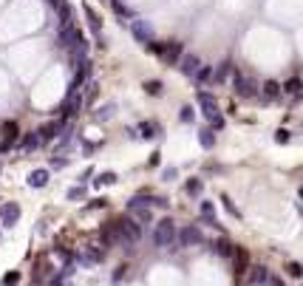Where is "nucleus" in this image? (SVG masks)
<instances>
[{
  "instance_id": "40",
  "label": "nucleus",
  "mask_w": 303,
  "mask_h": 286,
  "mask_svg": "<svg viewBox=\"0 0 303 286\" xmlns=\"http://www.w3.org/2000/svg\"><path fill=\"white\" fill-rule=\"evenodd\" d=\"M278 142H281V145H286V142H289V130H286V128H281V130H278Z\"/></svg>"
},
{
  "instance_id": "43",
  "label": "nucleus",
  "mask_w": 303,
  "mask_h": 286,
  "mask_svg": "<svg viewBox=\"0 0 303 286\" xmlns=\"http://www.w3.org/2000/svg\"><path fill=\"white\" fill-rule=\"evenodd\" d=\"M301 199H303V190H301Z\"/></svg>"
},
{
  "instance_id": "26",
  "label": "nucleus",
  "mask_w": 303,
  "mask_h": 286,
  "mask_svg": "<svg viewBox=\"0 0 303 286\" xmlns=\"http://www.w3.org/2000/svg\"><path fill=\"white\" fill-rule=\"evenodd\" d=\"M57 11H60V28H68V26H74V23H71V14H74V11H71V6H68V3H62V6H60Z\"/></svg>"
},
{
  "instance_id": "20",
  "label": "nucleus",
  "mask_w": 303,
  "mask_h": 286,
  "mask_svg": "<svg viewBox=\"0 0 303 286\" xmlns=\"http://www.w3.org/2000/svg\"><path fill=\"white\" fill-rule=\"evenodd\" d=\"M199 142H201V148H204V150H213V148H216V130H213V128H201Z\"/></svg>"
},
{
  "instance_id": "16",
  "label": "nucleus",
  "mask_w": 303,
  "mask_h": 286,
  "mask_svg": "<svg viewBox=\"0 0 303 286\" xmlns=\"http://www.w3.org/2000/svg\"><path fill=\"white\" fill-rule=\"evenodd\" d=\"M20 145V150H23V153H34L37 148H40V145H43V142H40V133H23V139H20L17 142Z\"/></svg>"
},
{
  "instance_id": "1",
  "label": "nucleus",
  "mask_w": 303,
  "mask_h": 286,
  "mask_svg": "<svg viewBox=\"0 0 303 286\" xmlns=\"http://www.w3.org/2000/svg\"><path fill=\"white\" fill-rule=\"evenodd\" d=\"M116 227H119V244L133 250L142 238V224H139L133 216H125V218H116Z\"/></svg>"
},
{
  "instance_id": "21",
  "label": "nucleus",
  "mask_w": 303,
  "mask_h": 286,
  "mask_svg": "<svg viewBox=\"0 0 303 286\" xmlns=\"http://www.w3.org/2000/svg\"><path fill=\"white\" fill-rule=\"evenodd\" d=\"M261 94L267 96V99H278V96H281V85H278L275 79H267V82L261 85Z\"/></svg>"
},
{
  "instance_id": "30",
  "label": "nucleus",
  "mask_w": 303,
  "mask_h": 286,
  "mask_svg": "<svg viewBox=\"0 0 303 286\" xmlns=\"http://www.w3.org/2000/svg\"><path fill=\"white\" fill-rule=\"evenodd\" d=\"M145 91L150 96H159V94H162V82H159V79H147V82H145Z\"/></svg>"
},
{
  "instance_id": "29",
  "label": "nucleus",
  "mask_w": 303,
  "mask_h": 286,
  "mask_svg": "<svg viewBox=\"0 0 303 286\" xmlns=\"http://www.w3.org/2000/svg\"><path fill=\"white\" fill-rule=\"evenodd\" d=\"M201 216L207 218L210 224H216V210H213V204H210V201H201Z\"/></svg>"
},
{
  "instance_id": "25",
  "label": "nucleus",
  "mask_w": 303,
  "mask_h": 286,
  "mask_svg": "<svg viewBox=\"0 0 303 286\" xmlns=\"http://www.w3.org/2000/svg\"><path fill=\"white\" fill-rule=\"evenodd\" d=\"M85 17H88V23H91V28H94V34H99V31H102V20H99V14H96L91 6H85Z\"/></svg>"
},
{
  "instance_id": "22",
  "label": "nucleus",
  "mask_w": 303,
  "mask_h": 286,
  "mask_svg": "<svg viewBox=\"0 0 303 286\" xmlns=\"http://www.w3.org/2000/svg\"><path fill=\"white\" fill-rule=\"evenodd\" d=\"M233 252H235V247L227 238H218L216 241V255H221V258H233Z\"/></svg>"
},
{
  "instance_id": "37",
  "label": "nucleus",
  "mask_w": 303,
  "mask_h": 286,
  "mask_svg": "<svg viewBox=\"0 0 303 286\" xmlns=\"http://www.w3.org/2000/svg\"><path fill=\"white\" fill-rule=\"evenodd\" d=\"M213 77V71L207 68V65H204V68H199V74H196V79H199V82H204V79H210Z\"/></svg>"
},
{
  "instance_id": "27",
  "label": "nucleus",
  "mask_w": 303,
  "mask_h": 286,
  "mask_svg": "<svg viewBox=\"0 0 303 286\" xmlns=\"http://www.w3.org/2000/svg\"><path fill=\"white\" fill-rule=\"evenodd\" d=\"M184 190H187V196H201V190H204V184H201V179H187V184H184Z\"/></svg>"
},
{
  "instance_id": "14",
  "label": "nucleus",
  "mask_w": 303,
  "mask_h": 286,
  "mask_svg": "<svg viewBox=\"0 0 303 286\" xmlns=\"http://www.w3.org/2000/svg\"><path fill=\"white\" fill-rule=\"evenodd\" d=\"M179 68H182V74H187V77H196L199 74V57L196 54H182V60H179Z\"/></svg>"
},
{
  "instance_id": "17",
  "label": "nucleus",
  "mask_w": 303,
  "mask_h": 286,
  "mask_svg": "<svg viewBox=\"0 0 303 286\" xmlns=\"http://www.w3.org/2000/svg\"><path fill=\"white\" fill-rule=\"evenodd\" d=\"M45 184H48V170H43V167L31 170V176H28V187L40 190V187H45Z\"/></svg>"
},
{
  "instance_id": "19",
  "label": "nucleus",
  "mask_w": 303,
  "mask_h": 286,
  "mask_svg": "<svg viewBox=\"0 0 303 286\" xmlns=\"http://www.w3.org/2000/svg\"><path fill=\"white\" fill-rule=\"evenodd\" d=\"M281 91H286L289 96H301V94H303V79H301V77L286 79L284 85H281Z\"/></svg>"
},
{
  "instance_id": "42",
  "label": "nucleus",
  "mask_w": 303,
  "mask_h": 286,
  "mask_svg": "<svg viewBox=\"0 0 303 286\" xmlns=\"http://www.w3.org/2000/svg\"><path fill=\"white\" fill-rule=\"evenodd\" d=\"M48 3H51L54 9H60V6H62V0H48Z\"/></svg>"
},
{
  "instance_id": "9",
  "label": "nucleus",
  "mask_w": 303,
  "mask_h": 286,
  "mask_svg": "<svg viewBox=\"0 0 303 286\" xmlns=\"http://www.w3.org/2000/svg\"><path fill=\"white\" fill-rule=\"evenodd\" d=\"M0 221L6 227H14L20 221V204L9 201V204H0Z\"/></svg>"
},
{
  "instance_id": "23",
  "label": "nucleus",
  "mask_w": 303,
  "mask_h": 286,
  "mask_svg": "<svg viewBox=\"0 0 303 286\" xmlns=\"http://www.w3.org/2000/svg\"><path fill=\"white\" fill-rule=\"evenodd\" d=\"M159 130H162V128H159L156 122H142V125H139V136H142V139H153Z\"/></svg>"
},
{
  "instance_id": "31",
  "label": "nucleus",
  "mask_w": 303,
  "mask_h": 286,
  "mask_svg": "<svg viewBox=\"0 0 303 286\" xmlns=\"http://www.w3.org/2000/svg\"><path fill=\"white\" fill-rule=\"evenodd\" d=\"M116 182V173H111V170H108V173H99V179H96V187H105V184H113Z\"/></svg>"
},
{
  "instance_id": "41",
  "label": "nucleus",
  "mask_w": 303,
  "mask_h": 286,
  "mask_svg": "<svg viewBox=\"0 0 303 286\" xmlns=\"http://www.w3.org/2000/svg\"><path fill=\"white\" fill-rule=\"evenodd\" d=\"M269 284H272V286H284V281H281L278 275H269Z\"/></svg>"
},
{
  "instance_id": "12",
  "label": "nucleus",
  "mask_w": 303,
  "mask_h": 286,
  "mask_svg": "<svg viewBox=\"0 0 303 286\" xmlns=\"http://www.w3.org/2000/svg\"><path fill=\"white\" fill-rule=\"evenodd\" d=\"M235 91H238V96H255V79L252 77H244V74H235Z\"/></svg>"
},
{
  "instance_id": "36",
  "label": "nucleus",
  "mask_w": 303,
  "mask_h": 286,
  "mask_svg": "<svg viewBox=\"0 0 303 286\" xmlns=\"http://www.w3.org/2000/svg\"><path fill=\"white\" fill-rule=\"evenodd\" d=\"M82 196H85V190H82V187H71V190H68V199H71V201L82 199Z\"/></svg>"
},
{
  "instance_id": "3",
  "label": "nucleus",
  "mask_w": 303,
  "mask_h": 286,
  "mask_svg": "<svg viewBox=\"0 0 303 286\" xmlns=\"http://www.w3.org/2000/svg\"><path fill=\"white\" fill-rule=\"evenodd\" d=\"M199 105H201V113L213 122V128H221V125H224V116L218 113V102H216V96H213V94L199 91Z\"/></svg>"
},
{
  "instance_id": "8",
  "label": "nucleus",
  "mask_w": 303,
  "mask_h": 286,
  "mask_svg": "<svg viewBox=\"0 0 303 286\" xmlns=\"http://www.w3.org/2000/svg\"><path fill=\"white\" fill-rule=\"evenodd\" d=\"M79 43H85V40H82V34H79L74 26L60 28V45H62V48H68V51H71V48H77Z\"/></svg>"
},
{
  "instance_id": "34",
  "label": "nucleus",
  "mask_w": 303,
  "mask_h": 286,
  "mask_svg": "<svg viewBox=\"0 0 303 286\" xmlns=\"http://www.w3.org/2000/svg\"><path fill=\"white\" fill-rule=\"evenodd\" d=\"M130 216L136 218V221H142V224H147V221H150V210H133V213H130Z\"/></svg>"
},
{
  "instance_id": "38",
  "label": "nucleus",
  "mask_w": 303,
  "mask_h": 286,
  "mask_svg": "<svg viewBox=\"0 0 303 286\" xmlns=\"http://www.w3.org/2000/svg\"><path fill=\"white\" fill-rule=\"evenodd\" d=\"M182 122H187V125L193 122V108H190V105H184V108H182Z\"/></svg>"
},
{
  "instance_id": "13",
  "label": "nucleus",
  "mask_w": 303,
  "mask_h": 286,
  "mask_svg": "<svg viewBox=\"0 0 303 286\" xmlns=\"http://www.w3.org/2000/svg\"><path fill=\"white\" fill-rule=\"evenodd\" d=\"M99 241H102L105 247H111V244H119V227H116V221H108V224L99 230Z\"/></svg>"
},
{
  "instance_id": "5",
  "label": "nucleus",
  "mask_w": 303,
  "mask_h": 286,
  "mask_svg": "<svg viewBox=\"0 0 303 286\" xmlns=\"http://www.w3.org/2000/svg\"><path fill=\"white\" fill-rule=\"evenodd\" d=\"M0 153H6V150H11L14 145L20 142V128L17 122H3V128H0Z\"/></svg>"
},
{
  "instance_id": "2",
  "label": "nucleus",
  "mask_w": 303,
  "mask_h": 286,
  "mask_svg": "<svg viewBox=\"0 0 303 286\" xmlns=\"http://www.w3.org/2000/svg\"><path fill=\"white\" fill-rule=\"evenodd\" d=\"M176 235H179V230H176L173 218H162V221H156V227H153V244L162 247V250L176 241Z\"/></svg>"
},
{
  "instance_id": "4",
  "label": "nucleus",
  "mask_w": 303,
  "mask_h": 286,
  "mask_svg": "<svg viewBox=\"0 0 303 286\" xmlns=\"http://www.w3.org/2000/svg\"><path fill=\"white\" fill-rule=\"evenodd\" d=\"M147 48L153 54H159L167 65H173V62L182 60V43H176V40H170V43H150Z\"/></svg>"
},
{
  "instance_id": "15",
  "label": "nucleus",
  "mask_w": 303,
  "mask_h": 286,
  "mask_svg": "<svg viewBox=\"0 0 303 286\" xmlns=\"http://www.w3.org/2000/svg\"><path fill=\"white\" fill-rule=\"evenodd\" d=\"M102 258H105V250H99V247H85V250H82V255H79V261H82V264H88V267L102 264Z\"/></svg>"
},
{
  "instance_id": "39",
  "label": "nucleus",
  "mask_w": 303,
  "mask_h": 286,
  "mask_svg": "<svg viewBox=\"0 0 303 286\" xmlns=\"http://www.w3.org/2000/svg\"><path fill=\"white\" fill-rule=\"evenodd\" d=\"M221 201H224V207H227V210H230V213H233V216H235V218L241 216V213H238V210H235V204H233V201H230V199H227V196H221Z\"/></svg>"
},
{
  "instance_id": "35",
  "label": "nucleus",
  "mask_w": 303,
  "mask_h": 286,
  "mask_svg": "<svg viewBox=\"0 0 303 286\" xmlns=\"http://www.w3.org/2000/svg\"><path fill=\"white\" fill-rule=\"evenodd\" d=\"M113 11H116V14H122V17H130V20H133V14H130V9H128V6H122L119 0H113Z\"/></svg>"
},
{
  "instance_id": "7",
  "label": "nucleus",
  "mask_w": 303,
  "mask_h": 286,
  "mask_svg": "<svg viewBox=\"0 0 303 286\" xmlns=\"http://www.w3.org/2000/svg\"><path fill=\"white\" fill-rule=\"evenodd\" d=\"M176 238H179V247H184V250H190V247H201V241H204L201 230H199V227H193V224L182 227Z\"/></svg>"
},
{
  "instance_id": "18",
  "label": "nucleus",
  "mask_w": 303,
  "mask_h": 286,
  "mask_svg": "<svg viewBox=\"0 0 303 286\" xmlns=\"http://www.w3.org/2000/svg\"><path fill=\"white\" fill-rule=\"evenodd\" d=\"M233 258H235V275L241 278V275H244V269H247V264H250V255H247V250H241V247H235Z\"/></svg>"
},
{
  "instance_id": "32",
  "label": "nucleus",
  "mask_w": 303,
  "mask_h": 286,
  "mask_svg": "<svg viewBox=\"0 0 303 286\" xmlns=\"http://www.w3.org/2000/svg\"><path fill=\"white\" fill-rule=\"evenodd\" d=\"M286 272L292 278H303V267L298 264V261H292V264H286Z\"/></svg>"
},
{
  "instance_id": "6",
  "label": "nucleus",
  "mask_w": 303,
  "mask_h": 286,
  "mask_svg": "<svg viewBox=\"0 0 303 286\" xmlns=\"http://www.w3.org/2000/svg\"><path fill=\"white\" fill-rule=\"evenodd\" d=\"M130 34H133L136 43H145V45L153 43V26H150L147 20H139V17L130 20Z\"/></svg>"
},
{
  "instance_id": "33",
  "label": "nucleus",
  "mask_w": 303,
  "mask_h": 286,
  "mask_svg": "<svg viewBox=\"0 0 303 286\" xmlns=\"http://www.w3.org/2000/svg\"><path fill=\"white\" fill-rule=\"evenodd\" d=\"M20 284V272H6L3 275V286H17Z\"/></svg>"
},
{
  "instance_id": "10",
  "label": "nucleus",
  "mask_w": 303,
  "mask_h": 286,
  "mask_svg": "<svg viewBox=\"0 0 303 286\" xmlns=\"http://www.w3.org/2000/svg\"><path fill=\"white\" fill-rule=\"evenodd\" d=\"M79 108H82V99H79V94H74L71 91L68 94V99L62 102V108H60V113H62V122L65 119H71V116H77L79 113Z\"/></svg>"
},
{
  "instance_id": "24",
  "label": "nucleus",
  "mask_w": 303,
  "mask_h": 286,
  "mask_svg": "<svg viewBox=\"0 0 303 286\" xmlns=\"http://www.w3.org/2000/svg\"><path fill=\"white\" fill-rule=\"evenodd\" d=\"M230 74H233V62L224 60V62H218V68H216V74H213V77H216V82H224Z\"/></svg>"
},
{
  "instance_id": "28",
  "label": "nucleus",
  "mask_w": 303,
  "mask_h": 286,
  "mask_svg": "<svg viewBox=\"0 0 303 286\" xmlns=\"http://www.w3.org/2000/svg\"><path fill=\"white\" fill-rule=\"evenodd\" d=\"M269 281V272L264 267H255L252 269V278H250V284H267Z\"/></svg>"
},
{
  "instance_id": "11",
  "label": "nucleus",
  "mask_w": 303,
  "mask_h": 286,
  "mask_svg": "<svg viewBox=\"0 0 303 286\" xmlns=\"http://www.w3.org/2000/svg\"><path fill=\"white\" fill-rule=\"evenodd\" d=\"M60 130H65V122L57 119V122H45L43 128L37 130V133H40V142H51V139L60 136Z\"/></svg>"
}]
</instances>
